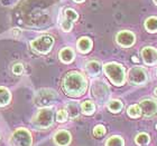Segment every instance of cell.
<instances>
[{"mask_svg": "<svg viewBox=\"0 0 157 146\" xmlns=\"http://www.w3.org/2000/svg\"><path fill=\"white\" fill-rule=\"evenodd\" d=\"M72 141V136L67 130H59L54 136V142L59 146H67Z\"/></svg>", "mask_w": 157, "mask_h": 146, "instance_id": "obj_12", "label": "cell"}, {"mask_svg": "<svg viewBox=\"0 0 157 146\" xmlns=\"http://www.w3.org/2000/svg\"><path fill=\"white\" fill-rule=\"evenodd\" d=\"M13 75H21L24 73V66L21 64H15L13 66Z\"/></svg>", "mask_w": 157, "mask_h": 146, "instance_id": "obj_28", "label": "cell"}, {"mask_svg": "<svg viewBox=\"0 0 157 146\" xmlns=\"http://www.w3.org/2000/svg\"><path fill=\"white\" fill-rule=\"evenodd\" d=\"M56 98H57V94L55 91H53L51 88H42L35 94L34 103L37 107L40 108L51 107V105L54 104Z\"/></svg>", "mask_w": 157, "mask_h": 146, "instance_id": "obj_3", "label": "cell"}, {"mask_svg": "<svg viewBox=\"0 0 157 146\" xmlns=\"http://www.w3.org/2000/svg\"><path fill=\"white\" fill-rule=\"evenodd\" d=\"M64 93L70 97H80L86 91V78L78 72H70L64 76L62 81Z\"/></svg>", "mask_w": 157, "mask_h": 146, "instance_id": "obj_1", "label": "cell"}, {"mask_svg": "<svg viewBox=\"0 0 157 146\" xmlns=\"http://www.w3.org/2000/svg\"><path fill=\"white\" fill-rule=\"evenodd\" d=\"M85 70H86L89 76L97 77V76H99V75L101 74V70H102L101 64L98 60H90L85 65Z\"/></svg>", "mask_w": 157, "mask_h": 146, "instance_id": "obj_13", "label": "cell"}, {"mask_svg": "<svg viewBox=\"0 0 157 146\" xmlns=\"http://www.w3.org/2000/svg\"><path fill=\"white\" fill-rule=\"evenodd\" d=\"M132 60H134V62H138V59L136 58V57H135V56H134V57H132Z\"/></svg>", "mask_w": 157, "mask_h": 146, "instance_id": "obj_30", "label": "cell"}, {"mask_svg": "<svg viewBox=\"0 0 157 146\" xmlns=\"http://www.w3.org/2000/svg\"><path fill=\"white\" fill-rule=\"evenodd\" d=\"M145 28L148 33H157V17H149L145 21Z\"/></svg>", "mask_w": 157, "mask_h": 146, "instance_id": "obj_18", "label": "cell"}, {"mask_svg": "<svg viewBox=\"0 0 157 146\" xmlns=\"http://www.w3.org/2000/svg\"><path fill=\"white\" fill-rule=\"evenodd\" d=\"M154 93H155V95H156V96H157V87L155 88V91H154Z\"/></svg>", "mask_w": 157, "mask_h": 146, "instance_id": "obj_31", "label": "cell"}, {"mask_svg": "<svg viewBox=\"0 0 157 146\" xmlns=\"http://www.w3.org/2000/svg\"><path fill=\"white\" fill-rule=\"evenodd\" d=\"M105 146H124V142L120 136H111L107 140Z\"/></svg>", "mask_w": 157, "mask_h": 146, "instance_id": "obj_22", "label": "cell"}, {"mask_svg": "<svg viewBox=\"0 0 157 146\" xmlns=\"http://www.w3.org/2000/svg\"><path fill=\"white\" fill-rule=\"evenodd\" d=\"M156 128H157V126H156Z\"/></svg>", "mask_w": 157, "mask_h": 146, "instance_id": "obj_33", "label": "cell"}, {"mask_svg": "<svg viewBox=\"0 0 157 146\" xmlns=\"http://www.w3.org/2000/svg\"><path fill=\"white\" fill-rule=\"evenodd\" d=\"M139 107L145 117H153L157 113V103L153 99H143Z\"/></svg>", "mask_w": 157, "mask_h": 146, "instance_id": "obj_10", "label": "cell"}, {"mask_svg": "<svg viewBox=\"0 0 157 146\" xmlns=\"http://www.w3.org/2000/svg\"><path fill=\"white\" fill-rule=\"evenodd\" d=\"M116 40H117L118 45H120L124 48H129L134 45L136 41V37L131 31L129 30H122L119 31L116 36Z\"/></svg>", "mask_w": 157, "mask_h": 146, "instance_id": "obj_9", "label": "cell"}, {"mask_svg": "<svg viewBox=\"0 0 157 146\" xmlns=\"http://www.w3.org/2000/svg\"><path fill=\"white\" fill-rule=\"evenodd\" d=\"M148 80L147 72L143 67H132L128 70V81L134 86L145 85Z\"/></svg>", "mask_w": 157, "mask_h": 146, "instance_id": "obj_8", "label": "cell"}, {"mask_svg": "<svg viewBox=\"0 0 157 146\" xmlns=\"http://www.w3.org/2000/svg\"><path fill=\"white\" fill-rule=\"evenodd\" d=\"M54 46V38L51 35H42L30 41V47L34 52L40 55L48 54Z\"/></svg>", "mask_w": 157, "mask_h": 146, "instance_id": "obj_5", "label": "cell"}, {"mask_svg": "<svg viewBox=\"0 0 157 146\" xmlns=\"http://www.w3.org/2000/svg\"><path fill=\"white\" fill-rule=\"evenodd\" d=\"M103 70L107 77L116 86H122L126 83V70L124 67L118 62H108L103 66Z\"/></svg>", "mask_w": 157, "mask_h": 146, "instance_id": "obj_2", "label": "cell"}, {"mask_svg": "<svg viewBox=\"0 0 157 146\" xmlns=\"http://www.w3.org/2000/svg\"><path fill=\"white\" fill-rule=\"evenodd\" d=\"M81 110L84 115H92L95 110V105L94 103H92L91 101H85L81 104Z\"/></svg>", "mask_w": 157, "mask_h": 146, "instance_id": "obj_19", "label": "cell"}, {"mask_svg": "<svg viewBox=\"0 0 157 146\" xmlns=\"http://www.w3.org/2000/svg\"><path fill=\"white\" fill-rule=\"evenodd\" d=\"M127 113L131 118H138L141 115V109L139 107V105H131L128 107Z\"/></svg>", "mask_w": 157, "mask_h": 146, "instance_id": "obj_24", "label": "cell"}, {"mask_svg": "<svg viewBox=\"0 0 157 146\" xmlns=\"http://www.w3.org/2000/svg\"><path fill=\"white\" fill-rule=\"evenodd\" d=\"M65 19L70 20L71 23H74L78 19V13L76 12L74 9H71V8H67V9L64 10V17Z\"/></svg>", "mask_w": 157, "mask_h": 146, "instance_id": "obj_23", "label": "cell"}, {"mask_svg": "<svg viewBox=\"0 0 157 146\" xmlns=\"http://www.w3.org/2000/svg\"><path fill=\"white\" fill-rule=\"evenodd\" d=\"M59 60L62 62H64V64H71V62L74 60V58H75V54H74L72 48L66 47V48H63L59 50Z\"/></svg>", "mask_w": 157, "mask_h": 146, "instance_id": "obj_14", "label": "cell"}, {"mask_svg": "<svg viewBox=\"0 0 157 146\" xmlns=\"http://www.w3.org/2000/svg\"><path fill=\"white\" fill-rule=\"evenodd\" d=\"M67 113H66L65 109H59L57 113H56V120L59 123H64L67 119Z\"/></svg>", "mask_w": 157, "mask_h": 146, "instance_id": "obj_25", "label": "cell"}, {"mask_svg": "<svg viewBox=\"0 0 157 146\" xmlns=\"http://www.w3.org/2000/svg\"><path fill=\"white\" fill-rule=\"evenodd\" d=\"M105 134V127L103 125H97L93 130V135L95 137H102Z\"/></svg>", "mask_w": 157, "mask_h": 146, "instance_id": "obj_26", "label": "cell"}, {"mask_svg": "<svg viewBox=\"0 0 157 146\" xmlns=\"http://www.w3.org/2000/svg\"><path fill=\"white\" fill-rule=\"evenodd\" d=\"M61 28L67 33V31H70L73 28V23H71L70 20L65 19V18H63L62 23H61Z\"/></svg>", "mask_w": 157, "mask_h": 146, "instance_id": "obj_27", "label": "cell"}, {"mask_svg": "<svg viewBox=\"0 0 157 146\" xmlns=\"http://www.w3.org/2000/svg\"><path fill=\"white\" fill-rule=\"evenodd\" d=\"M11 99V94L6 87H0V107L9 104Z\"/></svg>", "mask_w": 157, "mask_h": 146, "instance_id": "obj_17", "label": "cell"}, {"mask_svg": "<svg viewBox=\"0 0 157 146\" xmlns=\"http://www.w3.org/2000/svg\"><path fill=\"white\" fill-rule=\"evenodd\" d=\"M32 143H33L32 135L25 128L16 130L10 137V145L11 146H32Z\"/></svg>", "mask_w": 157, "mask_h": 146, "instance_id": "obj_7", "label": "cell"}, {"mask_svg": "<svg viewBox=\"0 0 157 146\" xmlns=\"http://www.w3.org/2000/svg\"><path fill=\"white\" fill-rule=\"evenodd\" d=\"M64 109L66 110L67 116H69L70 118H72V119L76 118V117L80 115V106L76 104L75 101H71V103H69V104L65 106Z\"/></svg>", "mask_w": 157, "mask_h": 146, "instance_id": "obj_16", "label": "cell"}, {"mask_svg": "<svg viewBox=\"0 0 157 146\" xmlns=\"http://www.w3.org/2000/svg\"><path fill=\"white\" fill-rule=\"evenodd\" d=\"M92 46H93L92 40L89 37H81L78 40V44H76L78 50L82 54H88L92 49Z\"/></svg>", "mask_w": 157, "mask_h": 146, "instance_id": "obj_15", "label": "cell"}, {"mask_svg": "<svg viewBox=\"0 0 157 146\" xmlns=\"http://www.w3.org/2000/svg\"><path fill=\"white\" fill-rule=\"evenodd\" d=\"M73 1H74V2H78V3H81V2H83L84 0H73Z\"/></svg>", "mask_w": 157, "mask_h": 146, "instance_id": "obj_29", "label": "cell"}, {"mask_svg": "<svg viewBox=\"0 0 157 146\" xmlns=\"http://www.w3.org/2000/svg\"><path fill=\"white\" fill-rule=\"evenodd\" d=\"M151 141V137L147 133H139L135 138V142L136 144L139 146H146Z\"/></svg>", "mask_w": 157, "mask_h": 146, "instance_id": "obj_20", "label": "cell"}, {"mask_svg": "<svg viewBox=\"0 0 157 146\" xmlns=\"http://www.w3.org/2000/svg\"><path fill=\"white\" fill-rule=\"evenodd\" d=\"M141 57L146 65L154 66L157 64V49L154 47H145L141 49Z\"/></svg>", "mask_w": 157, "mask_h": 146, "instance_id": "obj_11", "label": "cell"}, {"mask_svg": "<svg viewBox=\"0 0 157 146\" xmlns=\"http://www.w3.org/2000/svg\"><path fill=\"white\" fill-rule=\"evenodd\" d=\"M124 107V105L118 99H113V101H110L108 103V108L111 113H119Z\"/></svg>", "mask_w": 157, "mask_h": 146, "instance_id": "obj_21", "label": "cell"}, {"mask_svg": "<svg viewBox=\"0 0 157 146\" xmlns=\"http://www.w3.org/2000/svg\"><path fill=\"white\" fill-rule=\"evenodd\" d=\"M91 95L98 103L105 104L110 97V89L103 80L95 79L91 83Z\"/></svg>", "mask_w": 157, "mask_h": 146, "instance_id": "obj_4", "label": "cell"}, {"mask_svg": "<svg viewBox=\"0 0 157 146\" xmlns=\"http://www.w3.org/2000/svg\"><path fill=\"white\" fill-rule=\"evenodd\" d=\"M54 120V113L52 107H45L39 110L34 118V124L39 128H48L52 126Z\"/></svg>", "mask_w": 157, "mask_h": 146, "instance_id": "obj_6", "label": "cell"}, {"mask_svg": "<svg viewBox=\"0 0 157 146\" xmlns=\"http://www.w3.org/2000/svg\"><path fill=\"white\" fill-rule=\"evenodd\" d=\"M153 1H154V3L157 6V0H153Z\"/></svg>", "mask_w": 157, "mask_h": 146, "instance_id": "obj_32", "label": "cell"}]
</instances>
